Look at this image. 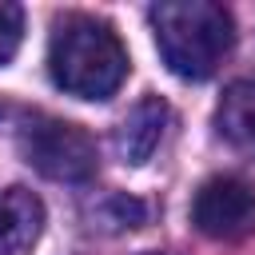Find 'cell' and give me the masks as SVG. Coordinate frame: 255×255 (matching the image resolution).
Wrapping results in <instances>:
<instances>
[{
  "label": "cell",
  "mask_w": 255,
  "mask_h": 255,
  "mask_svg": "<svg viewBox=\"0 0 255 255\" xmlns=\"http://www.w3.org/2000/svg\"><path fill=\"white\" fill-rule=\"evenodd\" d=\"M128 48L112 24L96 16H64L56 20L48 44V72L56 88L76 100H112L128 80Z\"/></svg>",
  "instance_id": "obj_1"
},
{
  "label": "cell",
  "mask_w": 255,
  "mask_h": 255,
  "mask_svg": "<svg viewBox=\"0 0 255 255\" xmlns=\"http://www.w3.org/2000/svg\"><path fill=\"white\" fill-rule=\"evenodd\" d=\"M151 32L163 64L179 80H207L235 48V20L211 0H167L151 8Z\"/></svg>",
  "instance_id": "obj_2"
},
{
  "label": "cell",
  "mask_w": 255,
  "mask_h": 255,
  "mask_svg": "<svg viewBox=\"0 0 255 255\" xmlns=\"http://www.w3.org/2000/svg\"><path fill=\"white\" fill-rule=\"evenodd\" d=\"M20 151L40 175L56 183H88L100 167L96 139L80 124L60 116H28L20 128Z\"/></svg>",
  "instance_id": "obj_3"
},
{
  "label": "cell",
  "mask_w": 255,
  "mask_h": 255,
  "mask_svg": "<svg viewBox=\"0 0 255 255\" xmlns=\"http://www.w3.org/2000/svg\"><path fill=\"white\" fill-rule=\"evenodd\" d=\"M191 223L219 243L247 239L255 231V187L239 175H211L191 199Z\"/></svg>",
  "instance_id": "obj_4"
},
{
  "label": "cell",
  "mask_w": 255,
  "mask_h": 255,
  "mask_svg": "<svg viewBox=\"0 0 255 255\" xmlns=\"http://www.w3.org/2000/svg\"><path fill=\"white\" fill-rule=\"evenodd\" d=\"M171 120V108L159 100V96H143L128 116L124 124L116 128V151L124 163H147L163 139V128Z\"/></svg>",
  "instance_id": "obj_5"
},
{
  "label": "cell",
  "mask_w": 255,
  "mask_h": 255,
  "mask_svg": "<svg viewBox=\"0 0 255 255\" xmlns=\"http://www.w3.org/2000/svg\"><path fill=\"white\" fill-rule=\"evenodd\" d=\"M44 227V203L28 187H0V255H28Z\"/></svg>",
  "instance_id": "obj_6"
},
{
  "label": "cell",
  "mask_w": 255,
  "mask_h": 255,
  "mask_svg": "<svg viewBox=\"0 0 255 255\" xmlns=\"http://www.w3.org/2000/svg\"><path fill=\"white\" fill-rule=\"evenodd\" d=\"M215 128L231 147L255 155V76L251 80H235L223 92V100L215 108Z\"/></svg>",
  "instance_id": "obj_7"
},
{
  "label": "cell",
  "mask_w": 255,
  "mask_h": 255,
  "mask_svg": "<svg viewBox=\"0 0 255 255\" xmlns=\"http://www.w3.org/2000/svg\"><path fill=\"white\" fill-rule=\"evenodd\" d=\"M20 40H24V8L0 0V68L16 56Z\"/></svg>",
  "instance_id": "obj_8"
},
{
  "label": "cell",
  "mask_w": 255,
  "mask_h": 255,
  "mask_svg": "<svg viewBox=\"0 0 255 255\" xmlns=\"http://www.w3.org/2000/svg\"><path fill=\"white\" fill-rule=\"evenodd\" d=\"M147 219V207L139 203V199H131V195H112V203H108V223H116V227H139Z\"/></svg>",
  "instance_id": "obj_9"
}]
</instances>
